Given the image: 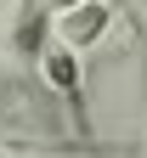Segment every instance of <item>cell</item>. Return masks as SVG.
<instances>
[{
  "instance_id": "1",
  "label": "cell",
  "mask_w": 147,
  "mask_h": 158,
  "mask_svg": "<svg viewBox=\"0 0 147 158\" xmlns=\"http://www.w3.org/2000/svg\"><path fill=\"white\" fill-rule=\"evenodd\" d=\"M40 79H45V90L68 107L79 147H91V107H85V68H79V51L51 45V51H45V62H40Z\"/></svg>"
},
{
  "instance_id": "2",
  "label": "cell",
  "mask_w": 147,
  "mask_h": 158,
  "mask_svg": "<svg viewBox=\"0 0 147 158\" xmlns=\"http://www.w3.org/2000/svg\"><path fill=\"white\" fill-rule=\"evenodd\" d=\"M108 23H113V0H74V6L57 11L51 34H57V45L85 51V45H96V40L108 34Z\"/></svg>"
},
{
  "instance_id": "3",
  "label": "cell",
  "mask_w": 147,
  "mask_h": 158,
  "mask_svg": "<svg viewBox=\"0 0 147 158\" xmlns=\"http://www.w3.org/2000/svg\"><path fill=\"white\" fill-rule=\"evenodd\" d=\"M51 23L57 11L45 6V0H23L17 6V23H11V45L23 62H45V40H51Z\"/></svg>"
}]
</instances>
